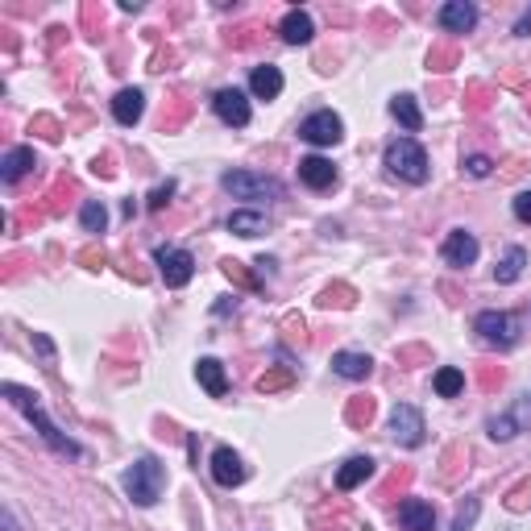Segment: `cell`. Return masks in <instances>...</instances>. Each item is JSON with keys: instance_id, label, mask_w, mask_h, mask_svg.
Returning a JSON list of instances; mask_svg holds the SVG:
<instances>
[{"instance_id": "obj_33", "label": "cell", "mask_w": 531, "mask_h": 531, "mask_svg": "<svg viewBox=\"0 0 531 531\" xmlns=\"http://www.w3.org/2000/svg\"><path fill=\"white\" fill-rule=\"evenodd\" d=\"M515 220L531 224V191H519V196H515Z\"/></svg>"}, {"instance_id": "obj_19", "label": "cell", "mask_w": 531, "mask_h": 531, "mask_svg": "<svg viewBox=\"0 0 531 531\" xmlns=\"http://www.w3.org/2000/svg\"><path fill=\"white\" fill-rule=\"evenodd\" d=\"M34 167H37V154L29 146H17V149H9V154L0 158V179H5V183H17V179L29 175Z\"/></svg>"}, {"instance_id": "obj_21", "label": "cell", "mask_w": 531, "mask_h": 531, "mask_svg": "<svg viewBox=\"0 0 531 531\" xmlns=\"http://www.w3.org/2000/svg\"><path fill=\"white\" fill-rule=\"evenodd\" d=\"M391 112H394V121H399L407 133H420L424 129V112H420V104H415V96H407V92L394 96Z\"/></svg>"}, {"instance_id": "obj_1", "label": "cell", "mask_w": 531, "mask_h": 531, "mask_svg": "<svg viewBox=\"0 0 531 531\" xmlns=\"http://www.w3.org/2000/svg\"><path fill=\"white\" fill-rule=\"evenodd\" d=\"M0 394H5V399H9L13 407H17L29 424H34L37 436L46 440V444L55 448L58 457H84V448L75 444V440L66 436V432H58V424L50 420L46 411H42V403H37V394H34V391H26V386H17V383H5V386H0Z\"/></svg>"}, {"instance_id": "obj_15", "label": "cell", "mask_w": 531, "mask_h": 531, "mask_svg": "<svg viewBox=\"0 0 531 531\" xmlns=\"http://www.w3.org/2000/svg\"><path fill=\"white\" fill-rule=\"evenodd\" d=\"M141 112H146V96H141L138 87H125V92H117V100H112V117H117V125L133 129V125L141 121Z\"/></svg>"}, {"instance_id": "obj_34", "label": "cell", "mask_w": 531, "mask_h": 531, "mask_svg": "<svg viewBox=\"0 0 531 531\" xmlns=\"http://www.w3.org/2000/svg\"><path fill=\"white\" fill-rule=\"evenodd\" d=\"M370 415H373V403L370 399H357L353 407H349V420H353V424H362V420L370 424Z\"/></svg>"}, {"instance_id": "obj_31", "label": "cell", "mask_w": 531, "mask_h": 531, "mask_svg": "<svg viewBox=\"0 0 531 531\" xmlns=\"http://www.w3.org/2000/svg\"><path fill=\"white\" fill-rule=\"evenodd\" d=\"M349 295H353V291H345V287H328L324 291V295H320V303H324V308H332V303H336V308H349V303H353V299H349Z\"/></svg>"}, {"instance_id": "obj_25", "label": "cell", "mask_w": 531, "mask_h": 531, "mask_svg": "<svg viewBox=\"0 0 531 531\" xmlns=\"http://www.w3.org/2000/svg\"><path fill=\"white\" fill-rule=\"evenodd\" d=\"M229 233H237V237L266 233V216H261V212H233V216H229Z\"/></svg>"}, {"instance_id": "obj_23", "label": "cell", "mask_w": 531, "mask_h": 531, "mask_svg": "<svg viewBox=\"0 0 531 531\" xmlns=\"http://www.w3.org/2000/svg\"><path fill=\"white\" fill-rule=\"evenodd\" d=\"M523 266H527V250H523V245H511V250H506V258L495 266V279L506 287V282H515L523 274Z\"/></svg>"}, {"instance_id": "obj_9", "label": "cell", "mask_w": 531, "mask_h": 531, "mask_svg": "<svg viewBox=\"0 0 531 531\" xmlns=\"http://www.w3.org/2000/svg\"><path fill=\"white\" fill-rule=\"evenodd\" d=\"M424 415L415 407H407V403H399V407L391 411V436H394V444H403V448H420L424 444Z\"/></svg>"}, {"instance_id": "obj_10", "label": "cell", "mask_w": 531, "mask_h": 531, "mask_svg": "<svg viewBox=\"0 0 531 531\" xmlns=\"http://www.w3.org/2000/svg\"><path fill=\"white\" fill-rule=\"evenodd\" d=\"M477 237L474 233H465V229H453V233L444 237V245H440V258L453 266V271H469L477 261Z\"/></svg>"}, {"instance_id": "obj_16", "label": "cell", "mask_w": 531, "mask_h": 531, "mask_svg": "<svg viewBox=\"0 0 531 531\" xmlns=\"http://www.w3.org/2000/svg\"><path fill=\"white\" fill-rule=\"evenodd\" d=\"M279 34H282V42H291V46H308L311 37H316V26H311V17L303 9H291L287 17H282Z\"/></svg>"}, {"instance_id": "obj_24", "label": "cell", "mask_w": 531, "mask_h": 531, "mask_svg": "<svg viewBox=\"0 0 531 531\" xmlns=\"http://www.w3.org/2000/svg\"><path fill=\"white\" fill-rule=\"evenodd\" d=\"M432 386H436V394H440V399H457V394L465 391V373H461V370H453V365H444V370H436Z\"/></svg>"}, {"instance_id": "obj_2", "label": "cell", "mask_w": 531, "mask_h": 531, "mask_svg": "<svg viewBox=\"0 0 531 531\" xmlns=\"http://www.w3.org/2000/svg\"><path fill=\"white\" fill-rule=\"evenodd\" d=\"M125 495L138 506H154L162 498V485H167V474H162L158 457H138L129 469H125Z\"/></svg>"}, {"instance_id": "obj_11", "label": "cell", "mask_w": 531, "mask_h": 531, "mask_svg": "<svg viewBox=\"0 0 531 531\" xmlns=\"http://www.w3.org/2000/svg\"><path fill=\"white\" fill-rule=\"evenodd\" d=\"M436 21L444 34H469V29L477 26V5H469V0H448V5H440Z\"/></svg>"}, {"instance_id": "obj_18", "label": "cell", "mask_w": 531, "mask_h": 531, "mask_svg": "<svg viewBox=\"0 0 531 531\" xmlns=\"http://www.w3.org/2000/svg\"><path fill=\"white\" fill-rule=\"evenodd\" d=\"M250 92L258 96V100H279L282 96V71L279 66H253V75H250Z\"/></svg>"}, {"instance_id": "obj_29", "label": "cell", "mask_w": 531, "mask_h": 531, "mask_svg": "<svg viewBox=\"0 0 531 531\" xmlns=\"http://www.w3.org/2000/svg\"><path fill=\"white\" fill-rule=\"evenodd\" d=\"M170 196H175V179H167L162 187H154V191H149V208H154V212H158V208H167Z\"/></svg>"}, {"instance_id": "obj_20", "label": "cell", "mask_w": 531, "mask_h": 531, "mask_svg": "<svg viewBox=\"0 0 531 531\" xmlns=\"http://www.w3.org/2000/svg\"><path fill=\"white\" fill-rule=\"evenodd\" d=\"M370 477H373V461L370 457H349L345 465L336 469V490H345L349 495V490H357V485L370 482Z\"/></svg>"}, {"instance_id": "obj_22", "label": "cell", "mask_w": 531, "mask_h": 531, "mask_svg": "<svg viewBox=\"0 0 531 531\" xmlns=\"http://www.w3.org/2000/svg\"><path fill=\"white\" fill-rule=\"evenodd\" d=\"M332 370L341 373V378H353V383H362V378H370V370H373V362L365 353H332Z\"/></svg>"}, {"instance_id": "obj_30", "label": "cell", "mask_w": 531, "mask_h": 531, "mask_svg": "<svg viewBox=\"0 0 531 531\" xmlns=\"http://www.w3.org/2000/svg\"><path fill=\"white\" fill-rule=\"evenodd\" d=\"M465 170H469L474 179H485L490 170H495V162L485 158V154H469V158H465Z\"/></svg>"}, {"instance_id": "obj_26", "label": "cell", "mask_w": 531, "mask_h": 531, "mask_svg": "<svg viewBox=\"0 0 531 531\" xmlns=\"http://www.w3.org/2000/svg\"><path fill=\"white\" fill-rule=\"evenodd\" d=\"M79 220H84V233H104V229H108V208H104L100 199H87Z\"/></svg>"}, {"instance_id": "obj_4", "label": "cell", "mask_w": 531, "mask_h": 531, "mask_svg": "<svg viewBox=\"0 0 531 531\" xmlns=\"http://www.w3.org/2000/svg\"><path fill=\"white\" fill-rule=\"evenodd\" d=\"M220 183L237 199H279L282 196V187L271 175H258V170H229Z\"/></svg>"}, {"instance_id": "obj_3", "label": "cell", "mask_w": 531, "mask_h": 531, "mask_svg": "<svg viewBox=\"0 0 531 531\" xmlns=\"http://www.w3.org/2000/svg\"><path fill=\"white\" fill-rule=\"evenodd\" d=\"M386 170H391L394 179H403V183H428V154H424L420 141H411V138H399L386 146Z\"/></svg>"}, {"instance_id": "obj_17", "label": "cell", "mask_w": 531, "mask_h": 531, "mask_svg": "<svg viewBox=\"0 0 531 531\" xmlns=\"http://www.w3.org/2000/svg\"><path fill=\"white\" fill-rule=\"evenodd\" d=\"M196 378H199V386H204L212 399H224V394H229V373H224V365L216 362V357H199Z\"/></svg>"}, {"instance_id": "obj_7", "label": "cell", "mask_w": 531, "mask_h": 531, "mask_svg": "<svg viewBox=\"0 0 531 531\" xmlns=\"http://www.w3.org/2000/svg\"><path fill=\"white\" fill-rule=\"evenodd\" d=\"M154 261H158V274H162V282H167L170 291L187 287L191 274H196V258H191L187 250H167V245H162V250L154 253Z\"/></svg>"}, {"instance_id": "obj_36", "label": "cell", "mask_w": 531, "mask_h": 531, "mask_svg": "<svg viewBox=\"0 0 531 531\" xmlns=\"http://www.w3.org/2000/svg\"><path fill=\"white\" fill-rule=\"evenodd\" d=\"M515 34H519V37H527V34H531V9L523 13L519 21H515Z\"/></svg>"}, {"instance_id": "obj_12", "label": "cell", "mask_w": 531, "mask_h": 531, "mask_svg": "<svg viewBox=\"0 0 531 531\" xmlns=\"http://www.w3.org/2000/svg\"><path fill=\"white\" fill-rule=\"evenodd\" d=\"M212 477H216V485H224V490H233V485L245 482V465H241V457H237L233 448H216L212 453Z\"/></svg>"}, {"instance_id": "obj_8", "label": "cell", "mask_w": 531, "mask_h": 531, "mask_svg": "<svg viewBox=\"0 0 531 531\" xmlns=\"http://www.w3.org/2000/svg\"><path fill=\"white\" fill-rule=\"evenodd\" d=\"M212 108H216V117H220L224 125H233V129H245L253 117L250 96H245L241 87H220V92L212 96Z\"/></svg>"}, {"instance_id": "obj_13", "label": "cell", "mask_w": 531, "mask_h": 531, "mask_svg": "<svg viewBox=\"0 0 531 531\" xmlns=\"http://www.w3.org/2000/svg\"><path fill=\"white\" fill-rule=\"evenodd\" d=\"M399 523H403V531H436V511H432V503H424V498H403Z\"/></svg>"}, {"instance_id": "obj_35", "label": "cell", "mask_w": 531, "mask_h": 531, "mask_svg": "<svg viewBox=\"0 0 531 531\" xmlns=\"http://www.w3.org/2000/svg\"><path fill=\"white\" fill-rule=\"evenodd\" d=\"M224 274H229V279H241L245 287H258V282L253 279H245V271H241V261H224Z\"/></svg>"}, {"instance_id": "obj_28", "label": "cell", "mask_w": 531, "mask_h": 531, "mask_svg": "<svg viewBox=\"0 0 531 531\" xmlns=\"http://www.w3.org/2000/svg\"><path fill=\"white\" fill-rule=\"evenodd\" d=\"M477 511H482V503H477V498H465V506H461L457 519H453V531H469V527H474Z\"/></svg>"}, {"instance_id": "obj_6", "label": "cell", "mask_w": 531, "mask_h": 531, "mask_svg": "<svg viewBox=\"0 0 531 531\" xmlns=\"http://www.w3.org/2000/svg\"><path fill=\"white\" fill-rule=\"evenodd\" d=\"M299 138L311 141V146H336V141L345 138V121H341L332 108H320L299 125Z\"/></svg>"}, {"instance_id": "obj_14", "label": "cell", "mask_w": 531, "mask_h": 531, "mask_svg": "<svg viewBox=\"0 0 531 531\" xmlns=\"http://www.w3.org/2000/svg\"><path fill=\"white\" fill-rule=\"evenodd\" d=\"M299 179L311 187V191H328L336 183V167L320 154H308V158H299Z\"/></svg>"}, {"instance_id": "obj_5", "label": "cell", "mask_w": 531, "mask_h": 531, "mask_svg": "<svg viewBox=\"0 0 531 531\" xmlns=\"http://www.w3.org/2000/svg\"><path fill=\"white\" fill-rule=\"evenodd\" d=\"M474 328L485 345H495V349L519 345V316H511V311H482V316L474 320Z\"/></svg>"}, {"instance_id": "obj_32", "label": "cell", "mask_w": 531, "mask_h": 531, "mask_svg": "<svg viewBox=\"0 0 531 531\" xmlns=\"http://www.w3.org/2000/svg\"><path fill=\"white\" fill-rule=\"evenodd\" d=\"M291 383V373L287 370H279V373H261L258 378V391L266 394V391H279V386H287Z\"/></svg>"}, {"instance_id": "obj_27", "label": "cell", "mask_w": 531, "mask_h": 531, "mask_svg": "<svg viewBox=\"0 0 531 531\" xmlns=\"http://www.w3.org/2000/svg\"><path fill=\"white\" fill-rule=\"evenodd\" d=\"M519 411H523V403H519ZM519 411H511V415H495V420L485 424V428H490V436H495V440L519 436Z\"/></svg>"}]
</instances>
